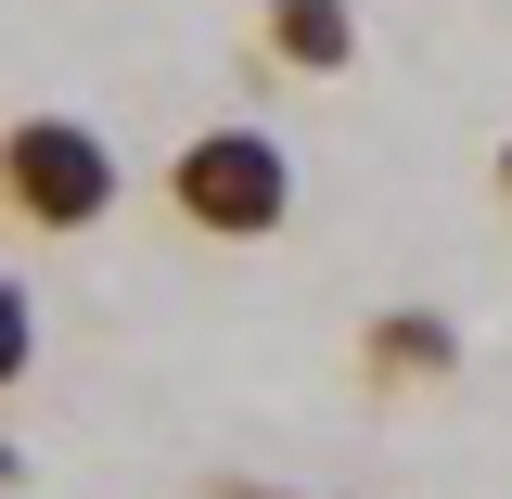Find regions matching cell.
<instances>
[{
    "label": "cell",
    "instance_id": "obj_1",
    "mask_svg": "<svg viewBox=\"0 0 512 499\" xmlns=\"http://www.w3.org/2000/svg\"><path fill=\"white\" fill-rule=\"evenodd\" d=\"M154 192H167V218H180L192 244H269L282 218H295V154H282V128H192L180 154L154 167Z\"/></svg>",
    "mask_w": 512,
    "mask_h": 499
},
{
    "label": "cell",
    "instance_id": "obj_2",
    "mask_svg": "<svg viewBox=\"0 0 512 499\" xmlns=\"http://www.w3.org/2000/svg\"><path fill=\"white\" fill-rule=\"evenodd\" d=\"M0 205H13V231H52V244H77V231H103L128 205V167H116V141L90 116H13L0 128Z\"/></svg>",
    "mask_w": 512,
    "mask_h": 499
},
{
    "label": "cell",
    "instance_id": "obj_3",
    "mask_svg": "<svg viewBox=\"0 0 512 499\" xmlns=\"http://www.w3.org/2000/svg\"><path fill=\"white\" fill-rule=\"evenodd\" d=\"M256 64H282V77H359V0H256Z\"/></svg>",
    "mask_w": 512,
    "mask_h": 499
},
{
    "label": "cell",
    "instance_id": "obj_4",
    "mask_svg": "<svg viewBox=\"0 0 512 499\" xmlns=\"http://www.w3.org/2000/svg\"><path fill=\"white\" fill-rule=\"evenodd\" d=\"M461 372V333H448L436 308H384L372 333H359V384H384V397H410V384H448Z\"/></svg>",
    "mask_w": 512,
    "mask_h": 499
},
{
    "label": "cell",
    "instance_id": "obj_5",
    "mask_svg": "<svg viewBox=\"0 0 512 499\" xmlns=\"http://www.w3.org/2000/svg\"><path fill=\"white\" fill-rule=\"evenodd\" d=\"M26 372H39V295H26V282L0 269V397H13Z\"/></svg>",
    "mask_w": 512,
    "mask_h": 499
},
{
    "label": "cell",
    "instance_id": "obj_6",
    "mask_svg": "<svg viewBox=\"0 0 512 499\" xmlns=\"http://www.w3.org/2000/svg\"><path fill=\"white\" fill-rule=\"evenodd\" d=\"M205 499H295V487H244V474H218V487H205Z\"/></svg>",
    "mask_w": 512,
    "mask_h": 499
},
{
    "label": "cell",
    "instance_id": "obj_7",
    "mask_svg": "<svg viewBox=\"0 0 512 499\" xmlns=\"http://www.w3.org/2000/svg\"><path fill=\"white\" fill-rule=\"evenodd\" d=\"M0 487H26V448H13V436H0Z\"/></svg>",
    "mask_w": 512,
    "mask_h": 499
},
{
    "label": "cell",
    "instance_id": "obj_8",
    "mask_svg": "<svg viewBox=\"0 0 512 499\" xmlns=\"http://www.w3.org/2000/svg\"><path fill=\"white\" fill-rule=\"evenodd\" d=\"M500 205H512V141H500Z\"/></svg>",
    "mask_w": 512,
    "mask_h": 499
}]
</instances>
